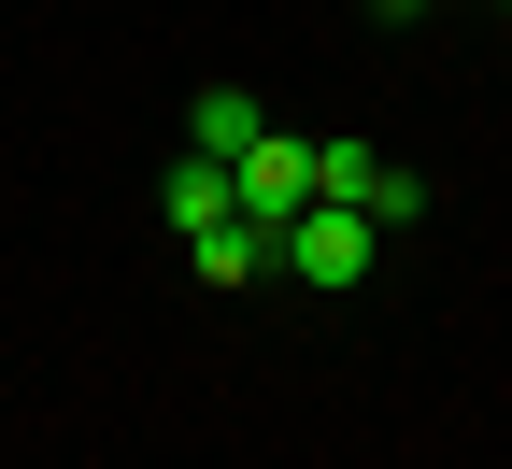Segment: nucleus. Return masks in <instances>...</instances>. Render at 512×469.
<instances>
[{
    "label": "nucleus",
    "mask_w": 512,
    "mask_h": 469,
    "mask_svg": "<svg viewBox=\"0 0 512 469\" xmlns=\"http://www.w3.org/2000/svg\"><path fill=\"white\" fill-rule=\"evenodd\" d=\"M271 256L313 285V299H342V285H370V256H384V228L356 214V199H313L299 228H271Z\"/></svg>",
    "instance_id": "1"
},
{
    "label": "nucleus",
    "mask_w": 512,
    "mask_h": 469,
    "mask_svg": "<svg viewBox=\"0 0 512 469\" xmlns=\"http://www.w3.org/2000/svg\"><path fill=\"white\" fill-rule=\"evenodd\" d=\"M228 171H242V214H256V228H299L313 199H328V143H299V128H256Z\"/></svg>",
    "instance_id": "2"
},
{
    "label": "nucleus",
    "mask_w": 512,
    "mask_h": 469,
    "mask_svg": "<svg viewBox=\"0 0 512 469\" xmlns=\"http://www.w3.org/2000/svg\"><path fill=\"white\" fill-rule=\"evenodd\" d=\"M328 199H356L370 228H413V214H427V171L370 157V143H328Z\"/></svg>",
    "instance_id": "3"
},
{
    "label": "nucleus",
    "mask_w": 512,
    "mask_h": 469,
    "mask_svg": "<svg viewBox=\"0 0 512 469\" xmlns=\"http://www.w3.org/2000/svg\"><path fill=\"white\" fill-rule=\"evenodd\" d=\"M157 199H171V228H185V242H200V228H228V214H242V171H228V157H200V143H185Z\"/></svg>",
    "instance_id": "4"
},
{
    "label": "nucleus",
    "mask_w": 512,
    "mask_h": 469,
    "mask_svg": "<svg viewBox=\"0 0 512 469\" xmlns=\"http://www.w3.org/2000/svg\"><path fill=\"white\" fill-rule=\"evenodd\" d=\"M185 256H200V285H256V271H285V256H271V228H256V214H228V228H200Z\"/></svg>",
    "instance_id": "5"
},
{
    "label": "nucleus",
    "mask_w": 512,
    "mask_h": 469,
    "mask_svg": "<svg viewBox=\"0 0 512 469\" xmlns=\"http://www.w3.org/2000/svg\"><path fill=\"white\" fill-rule=\"evenodd\" d=\"M256 128H271V114H256L242 86H200V128H185V143H200V157H242Z\"/></svg>",
    "instance_id": "6"
},
{
    "label": "nucleus",
    "mask_w": 512,
    "mask_h": 469,
    "mask_svg": "<svg viewBox=\"0 0 512 469\" xmlns=\"http://www.w3.org/2000/svg\"><path fill=\"white\" fill-rule=\"evenodd\" d=\"M370 15H427V0H370Z\"/></svg>",
    "instance_id": "7"
},
{
    "label": "nucleus",
    "mask_w": 512,
    "mask_h": 469,
    "mask_svg": "<svg viewBox=\"0 0 512 469\" xmlns=\"http://www.w3.org/2000/svg\"><path fill=\"white\" fill-rule=\"evenodd\" d=\"M498 15H512V0H498Z\"/></svg>",
    "instance_id": "8"
}]
</instances>
